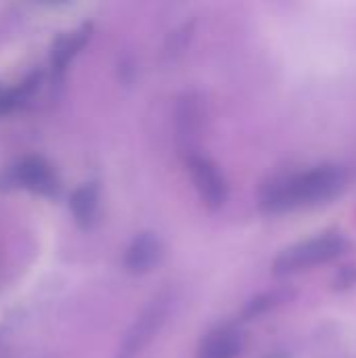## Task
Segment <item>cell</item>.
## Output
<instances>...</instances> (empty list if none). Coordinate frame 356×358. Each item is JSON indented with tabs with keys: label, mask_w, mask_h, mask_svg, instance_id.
Listing matches in <instances>:
<instances>
[{
	"label": "cell",
	"mask_w": 356,
	"mask_h": 358,
	"mask_svg": "<svg viewBox=\"0 0 356 358\" xmlns=\"http://www.w3.org/2000/svg\"><path fill=\"white\" fill-rule=\"evenodd\" d=\"M40 80L42 78L36 71V73H29L27 78H23L17 86L0 90V117H4L8 113H15L19 107H23L34 96V92L38 90Z\"/></svg>",
	"instance_id": "cell-10"
},
{
	"label": "cell",
	"mask_w": 356,
	"mask_h": 358,
	"mask_svg": "<svg viewBox=\"0 0 356 358\" xmlns=\"http://www.w3.org/2000/svg\"><path fill=\"white\" fill-rule=\"evenodd\" d=\"M99 201H101V193H99L97 182H84L71 193L69 210H71L73 220L82 229H90L94 224L97 214H99Z\"/></svg>",
	"instance_id": "cell-9"
},
{
	"label": "cell",
	"mask_w": 356,
	"mask_h": 358,
	"mask_svg": "<svg viewBox=\"0 0 356 358\" xmlns=\"http://www.w3.org/2000/svg\"><path fill=\"white\" fill-rule=\"evenodd\" d=\"M201 99L195 94H185L178 103V111H176V122H178V134L183 138H189L197 132L199 124H201Z\"/></svg>",
	"instance_id": "cell-11"
},
{
	"label": "cell",
	"mask_w": 356,
	"mask_h": 358,
	"mask_svg": "<svg viewBox=\"0 0 356 358\" xmlns=\"http://www.w3.org/2000/svg\"><path fill=\"white\" fill-rule=\"evenodd\" d=\"M336 287L338 289H348V287H353L356 283V268L353 266H344V268H340L338 271V277H336Z\"/></svg>",
	"instance_id": "cell-13"
},
{
	"label": "cell",
	"mask_w": 356,
	"mask_h": 358,
	"mask_svg": "<svg viewBox=\"0 0 356 358\" xmlns=\"http://www.w3.org/2000/svg\"><path fill=\"white\" fill-rule=\"evenodd\" d=\"M241 350L243 336L235 327H218L201 340L197 358H237Z\"/></svg>",
	"instance_id": "cell-8"
},
{
	"label": "cell",
	"mask_w": 356,
	"mask_h": 358,
	"mask_svg": "<svg viewBox=\"0 0 356 358\" xmlns=\"http://www.w3.org/2000/svg\"><path fill=\"white\" fill-rule=\"evenodd\" d=\"M168 306H170L168 294H162L149 302V306L138 315V319L128 329V334L118 350V358H134L151 342V338L157 334V329L162 327V323L168 315Z\"/></svg>",
	"instance_id": "cell-4"
},
{
	"label": "cell",
	"mask_w": 356,
	"mask_h": 358,
	"mask_svg": "<svg viewBox=\"0 0 356 358\" xmlns=\"http://www.w3.org/2000/svg\"><path fill=\"white\" fill-rule=\"evenodd\" d=\"M189 172L193 176V182H195V189H197L201 201L210 210L222 208L229 197V187H227V180H225L222 172L218 170V166L204 155H191Z\"/></svg>",
	"instance_id": "cell-5"
},
{
	"label": "cell",
	"mask_w": 356,
	"mask_h": 358,
	"mask_svg": "<svg viewBox=\"0 0 356 358\" xmlns=\"http://www.w3.org/2000/svg\"><path fill=\"white\" fill-rule=\"evenodd\" d=\"M164 256V243L155 233H138L124 252V268L130 275L151 273Z\"/></svg>",
	"instance_id": "cell-6"
},
{
	"label": "cell",
	"mask_w": 356,
	"mask_h": 358,
	"mask_svg": "<svg viewBox=\"0 0 356 358\" xmlns=\"http://www.w3.org/2000/svg\"><path fill=\"white\" fill-rule=\"evenodd\" d=\"M281 302V296L279 294H262V296H256L252 298L245 308H243V319H256L260 315H264L266 310H271L273 306H277Z\"/></svg>",
	"instance_id": "cell-12"
},
{
	"label": "cell",
	"mask_w": 356,
	"mask_h": 358,
	"mask_svg": "<svg viewBox=\"0 0 356 358\" xmlns=\"http://www.w3.org/2000/svg\"><path fill=\"white\" fill-rule=\"evenodd\" d=\"M348 248V241L340 233H323L317 237H311L306 241H300L296 245L285 248L273 262V273L294 275L304 268H311L315 264H325L342 256Z\"/></svg>",
	"instance_id": "cell-2"
},
{
	"label": "cell",
	"mask_w": 356,
	"mask_h": 358,
	"mask_svg": "<svg viewBox=\"0 0 356 358\" xmlns=\"http://www.w3.org/2000/svg\"><path fill=\"white\" fill-rule=\"evenodd\" d=\"M346 170L336 164H323L306 172L279 176L260 191V208L266 214H281L302 206H317L338 197L346 187Z\"/></svg>",
	"instance_id": "cell-1"
},
{
	"label": "cell",
	"mask_w": 356,
	"mask_h": 358,
	"mask_svg": "<svg viewBox=\"0 0 356 358\" xmlns=\"http://www.w3.org/2000/svg\"><path fill=\"white\" fill-rule=\"evenodd\" d=\"M90 34H92V25L90 23H84L71 31H65L61 36H57L52 48H50V65H52V71L59 76L67 69V65L73 61V57L88 44L90 40Z\"/></svg>",
	"instance_id": "cell-7"
},
{
	"label": "cell",
	"mask_w": 356,
	"mask_h": 358,
	"mask_svg": "<svg viewBox=\"0 0 356 358\" xmlns=\"http://www.w3.org/2000/svg\"><path fill=\"white\" fill-rule=\"evenodd\" d=\"M0 189H23L42 197H57L61 180L48 159L40 155H23L0 172Z\"/></svg>",
	"instance_id": "cell-3"
}]
</instances>
